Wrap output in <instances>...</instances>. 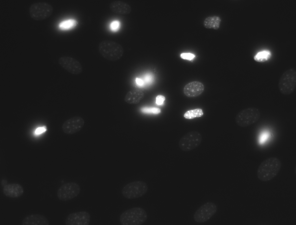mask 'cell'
<instances>
[{
    "label": "cell",
    "instance_id": "3",
    "mask_svg": "<svg viewBox=\"0 0 296 225\" xmlns=\"http://www.w3.org/2000/svg\"><path fill=\"white\" fill-rule=\"evenodd\" d=\"M145 210L140 207H134L126 210L120 215L119 221L122 225H140L147 220Z\"/></svg>",
    "mask_w": 296,
    "mask_h": 225
},
{
    "label": "cell",
    "instance_id": "17",
    "mask_svg": "<svg viewBox=\"0 0 296 225\" xmlns=\"http://www.w3.org/2000/svg\"><path fill=\"white\" fill-rule=\"evenodd\" d=\"M109 8L112 12L120 14H128L132 11L131 7L129 4L119 0H116L111 2Z\"/></svg>",
    "mask_w": 296,
    "mask_h": 225
},
{
    "label": "cell",
    "instance_id": "21",
    "mask_svg": "<svg viewBox=\"0 0 296 225\" xmlns=\"http://www.w3.org/2000/svg\"><path fill=\"white\" fill-rule=\"evenodd\" d=\"M203 115L204 112L202 110L198 108L187 111L184 114V117L186 119H191L201 117Z\"/></svg>",
    "mask_w": 296,
    "mask_h": 225
},
{
    "label": "cell",
    "instance_id": "19",
    "mask_svg": "<svg viewBox=\"0 0 296 225\" xmlns=\"http://www.w3.org/2000/svg\"><path fill=\"white\" fill-rule=\"evenodd\" d=\"M221 21V18L218 16H209L204 20V25L206 28L217 29L219 27Z\"/></svg>",
    "mask_w": 296,
    "mask_h": 225
},
{
    "label": "cell",
    "instance_id": "27",
    "mask_svg": "<svg viewBox=\"0 0 296 225\" xmlns=\"http://www.w3.org/2000/svg\"><path fill=\"white\" fill-rule=\"evenodd\" d=\"M120 23L119 22L116 20L112 21L110 25V27L111 29L113 31H116L118 29L119 27Z\"/></svg>",
    "mask_w": 296,
    "mask_h": 225
},
{
    "label": "cell",
    "instance_id": "11",
    "mask_svg": "<svg viewBox=\"0 0 296 225\" xmlns=\"http://www.w3.org/2000/svg\"><path fill=\"white\" fill-rule=\"evenodd\" d=\"M58 62L63 68L72 74L78 75L82 72L83 68L81 64L78 60L73 57L63 56L59 58Z\"/></svg>",
    "mask_w": 296,
    "mask_h": 225
},
{
    "label": "cell",
    "instance_id": "23",
    "mask_svg": "<svg viewBox=\"0 0 296 225\" xmlns=\"http://www.w3.org/2000/svg\"><path fill=\"white\" fill-rule=\"evenodd\" d=\"M141 111L145 114H159L161 112V110L159 108L153 107H144L141 108Z\"/></svg>",
    "mask_w": 296,
    "mask_h": 225
},
{
    "label": "cell",
    "instance_id": "12",
    "mask_svg": "<svg viewBox=\"0 0 296 225\" xmlns=\"http://www.w3.org/2000/svg\"><path fill=\"white\" fill-rule=\"evenodd\" d=\"M84 121L81 117L75 116L71 118L63 123L62 129L63 132L67 134H72L79 131L84 124Z\"/></svg>",
    "mask_w": 296,
    "mask_h": 225
},
{
    "label": "cell",
    "instance_id": "16",
    "mask_svg": "<svg viewBox=\"0 0 296 225\" xmlns=\"http://www.w3.org/2000/svg\"><path fill=\"white\" fill-rule=\"evenodd\" d=\"M22 225H49V222L47 218L43 215L33 214L27 215L23 219Z\"/></svg>",
    "mask_w": 296,
    "mask_h": 225
},
{
    "label": "cell",
    "instance_id": "15",
    "mask_svg": "<svg viewBox=\"0 0 296 225\" xmlns=\"http://www.w3.org/2000/svg\"><path fill=\"white\" fill-rule=\"evenodd\" d=\"M24 190L20 184L13 183L7 184L3 189V192L5 196L12 198H16L21 196L23 194Z\"/></svg>",
    "mask_w": 296,
    "mask_h": 225
},
{
    "label": "cell",
    "instance_id": "24",
    "mask_svg": "<svg viewBox=\"0 0 296 225\" xmlns=\"http://www.w3.org/2000/svg\"><path fill=\"white\" fill-rule=\"evenodd\" d=\"M180 57L183 59L191 61L194 59L195 55L190 53H183L180 54Z\"/></svg>",
    "mask_w": 296,
    "mask_h": 225
},
{
    "label": "cell",
    "instance_id": "13",
    "mask_svg": "<svg viewBox=\"0 0 296 225\" xmlns=\"http://www.w3.org/2000/svg\"><path fill=\"white\" fill-rule=\"evenodd\" d=\"M90 218V214L86 211L73 213L67 216L65 223L66 225H88Z\"/></svg>",
    "mask_w": 296,
    "mask_h": 225
},
{
    "label": "cell",
    "instance_id": "20",
    "mask_svg": "<svg viewBox=\"0 0 296 225\" xmlns=\"http://www.w3.org/2000/svg\"><path fill=\"white\" fill-rule=\"evenodd\" d=\"M271 56V51L268 50H263L258 52L254 56V59L256 62L262 63L270 59Z\"/></svg>",
    "mask_w": 296,
    "mask_h": 225
},
{
    "label": "cell",
    "instance_id": "10",
    "mask_svg": "<svg viewBox=\"0 0 296 225\" xmlns=\"http://www.w3.org/2000/svg\"><path fill=\"white\" fill-rule=\"evenodd\" d=\"M217 210L216 205L212 202H207L199 207L193 215L195 221L199 223L206 222L214 215Z\"/></svg>",
    "mask_w": 296,
    "mask_h": 225
},
{
    "label": "cell",
    "instance_id": "9",
    "mask_svg": "<svg viewBox=\"0 0 296 225\" xmlns=\"http://www.w3.org/2000/svg\"><path fill=\"white\" fill-rule=\"evenodd\" d=\"M79 185L75 182H69L61 185L58 189L57 196L62 201H67L77 197L80 192Z\"/></svg>",
    "mask_w": 296,
    "mask_h": 225
},
{
    "label": "cell",
    "instance_id": "28",
    "mask_svg": "<svg viewBox=\"0 0 296 225\" xmlns=\"http://www.w3.org/2000/svg\"><path fill=\"white\" fill-rule=\"evenodd\" d=\"M267 134H263L261 136L260 140V143H263L266 140L267 137Z\"/></svg>",
    "mask_w": 296,
    "mask_h": 225
},
{
    "label": "cell",
    "instance_id": "29",
    "mask_svg": "<svg viewBox=\"0 0 296 225\" xmlns=\"http://www.w3.org/2000/svg\"><path fill=\"white\" fill-rule=\"evenodd\" d=\"M136 81L137 84L139 85H141L143 84V80L140 79L136 78Z\"/></svg>",
    "mask_w": 296,
    "mask_h": 225
},
{
    "label": "cell",
    "instance_id": "1",
    "mask_svg": "<svg viewBox=\"0 0 296 225\" xmlns=\"http://www.w3.org/2000/svg\"><path fill=\"white\" fill-rule=\"evenodd\" d=\"M281 161L275 157H269L264 160L257 171L258 179L264 182L270 181L278 174L281 167Z\"/></svg>",
    "mask_w": 296,
    "mask_h": 225
},
{
    "label": "cell",
    "instance_id": "8",
    "mask_svg": "<svg viewBox=\"0 0 296 225\" xmlns=\"http://www.w3.org/2000/svg\"><path fill=\"white\" fill-rule=\"evenodd\" d=\"M202 136L198 132L193 131L188 132L180 140L178 145L180 148L184 151H188L196 148L201 143Z\"/></svg>",
    "mask_w": 296,
    "mask_h": 225
},
{
    "label": "cell",
    "instance_id": "4",
    "mask_svg": "<svg viewBox=\"0 0 296 225\" xmlns=\"http://www.w3.org/2000/svg\"><path fill=\"white\" fill-rule=\"evenodd\" d=\"M261 113L256 107H249L243 109L236 115L235 121L239 127H245L254 124L260 119Z\"/></svg>",
    "mask_w": 296,
    "mask_h": 225
},
{
    "label": "cell",
    "instance_id": "14",
    "mask_svg": "<svg viewBox=\"0 0 296 225\" xmlns=\"http://www.w3.org/2000/svg\"><path fill=\"white\" fill-rule=\"evenodd\" d=\"M204 87L201 82L193 81L187 84L184 87L183 92L185 95L190 97H197L204 91Z\"/></svg>",
    "mask_w": 296,
    "mask_h": 225
},
{
    "label": "cell",
    "instance_id": "5",
    "mask_svg": "<svg viewBox=\"0 0 296 225\" xmlns=\"http://www.w3.org/2000/svg\"><path fill=\"white\" fill-rule=\"evenodd\" d=\"M278 87L280 92L284 95L292 93L296 87V71L293 68L284 71L279 80Z\"/></svg>",
    "mask_w": 296,
    "mask_h": 225
},
{
    "label": "cell",
    "instance_id": "18",
    "mask_svg": "<svg viewBox=\"0 0 296 225\" xmlns=\"http://www.w3.org/2000/svg\"><path fill=\"white\" fill-rule=\"evenodd\" d=\"M144 96L143 92L140 90H131L126 94L125 97L124 101L130 104H137L140 102L144 98Z\"/></svg>",
    "mask_w": 296,
    "mask_h": 225
},
{
    "label": "cell",
    "instance_id": "30",
    "mask_svg": "<svg viewBox=\"0 0 296 225\" xmlns=\"http://www.w3.org/2000/svg\"><path fill=\"white\" fill-rule=\"evenodd\" d=\"M7 181L6 179H3L1 182V185L3 187L7 185L8 184Z\"/></svg>",
    "mask_w": 296,
    "mask_h": 225
},
{
    "label": "cell",
    "instance_id": "26",
    "mask_svg": "<svg viewBox=\"0 0 296 225\" xmlns=\"http://www.w3.org/2000/svg\"><path fill=\"white\" fill-rule=\"evenodd\" d=\"M165 100V98L164 95H158L156 97V103L158 105H161L163 103Z\"/></svg>",
    "mask_w": 296,
    "mask_h": 225
},
{
    "label": "cell",
    "instance_id": "6",
    "mask_svg": "<svg viewBox=\"0 0 296 225\" xmlns=\"http://www.w3.org/2000/svg\"><path fill=\"white\" fill-rule=\"evenodd\" d=\"M53 8L49 3L38 1L32 4L29 8L30 17L34 20L41 21L49 18L53 14Z\"/></svg>",
    "mask_w": 296,
    "mask_h": 225
},
{
    "label": "cell",
    "instance_id": "2",
    "mask_svg": "<svg viewBox=\"0 0 296 225\" xmlns=\"http://www.w3.org/2000/svg\"><path fill=\"white\" fill-rule=\"evenodd\" d=\"M99 52L105 59L111 61H116L123 56L124 49L120 44L114 41L104 40L98 45Z\"/></svg>",
    "mask_w": 296,
    "mask_h": 225
},
{
    "label": "cell",
    "instance_id": "7",
    "mask_svg": "<svg viewBox=\"0 0 296 225\" xmlns=\"http://www.w3.org/2000/svg\"><path fill=\"white\" fill-rule=\"evenodd\" d=\"M148 190V186L145 182L137 181L130 182L122 188L121 194L125 198L134 199L140 198L145 194Z\"/></svg>",
    "mask_w": 296,
    "mask_h": 225
},
{
    "label": "cell",
    "instance_id": "22",
    "mask_svg": "<svg viewBox=\"0 0 296 225\" xmlns=\"http://www.w3.org/2000/svg\"><path fill=\"white\" fill-rule=\"evenodd\" d=\"M77 24V21L73 19H69L62 21L59 25V28L63 30L72 28Z\"/></svg>",
    "mask_w": 296,
    "mask_h": 225
},
{
    "label": "cell",
    "instance_id": "25",
    "mask_svg": "<svg viewBox=\"0 0 296 225\" xmlns=\"http://www.w3.org/2000/svg\"><path fill=\"white\" fill-rule=\"evenodd\" d=\"M47 127L45 126H43L37 127L34 131V134L38 136L44 133L47 130Z\"/></svg>",
    "mask_w": 296,
    "mask_h": 225
}]
</instances>
